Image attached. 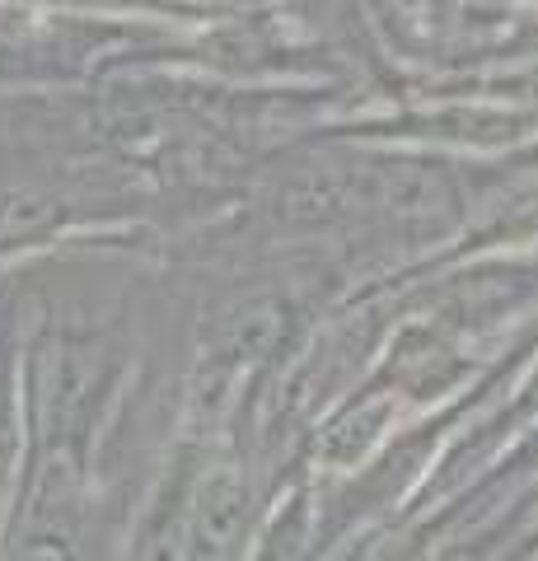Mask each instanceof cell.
Here are the masks:
<instances>
[{"label": "cell", "mask_w": 538, "mask_h": 561, "mask_svg": "<svg viewBox=\"0 0 538 561\" xmlns=\"http://www.w3.org/2000/svg\"><path fill=\"white\" fill-rule=\"evenodd\" d=\"M244 529V482L234 472H216L197 496V542L202 552H225Z\"/></svg>", "instance_id": "obj_1"}, {"label": "cell", "mask_w": 538, "mask_h": 561, "mask_svg": "<svg viewBox=\"0 0 538 561\" xmlns=\"http://www.w3.org/2000/svg\"><path fill=\"white\" fill-rule=\"evenodd\" d=\"M282 328H286V309L282 305H276V300L253 305V309L239 313V332H234L230 351H234V356H263V351L282 337Z\"/></svg>", "instance_id": "obj_3"}, {"label": "cell", "mask_w": 538, "mask_h": 561, "mask_svg": "<svg viewBox=\"0 0 538 561\" xmlns=\"http://www.w3.org/2000/svg\"><path fill=\"white\" fill-rule=\"evenodd\" d=\"M179 538H183L179 511H164V515L146 529L141 548H136V557H131V561H179Z\"/></svg>", "instance_id": "obj_5"}, {"label": "cell", "mask_w": 538, "mask_h": 561, "mask_svg": "<svg viewBox=\"0 0 538 561\" xmlns=\"http://www.w3.org/2000/svg\"><path fill=\"white\" fill-rule=\"evenodd\" d=\"M342 210V187L337 183H319V179H305L286 192V216L295 220H323V216H337Z\"/></svg>", "instance_id": "obj_4"}, {"label": "cell", "mask_w": 538, "mask_h": 561, "mask_svg": "<svg viewBox=\"0 0 538 561\" xmlns=\"http://www.w3.org/2000/svg\"><path fill=\"white\" fill-rule=\"evenodd\" d=\"M51 210L47 202H5L0 206V239H28L38 234L43 225H51Z\"/></svg>", "instance_id": "obj_6"}, {"label": "cell", "mask_w": 538, "mask_h": 561, "mask_svg": "<svg viewBox=\"0 0 538 561\" xmlns=\"http://www.w3.org/2000/svg\"><path fill=\"white\" fill-rule=\"evenodd\" d=\"M529 534H538V501H534V511H529Z\"/></svg>", "instance_id": "obj_8"}, {"label": "cell", "mask_w": 538, "mask_h": 561, "mask_svg": "<svg viewBox=\"0 0 538 561\" xmlns=\"http://www.w3.org/2000/svg\"><path fill=\"white\" fill-rule=\"evenodd\" d=\"M10 561H76V538H71V524L57 519V515H33L28 529L14 542Z\"/></svg>", "instance_id": "obj_2"}, {"label": "cell", "mask_w": 538, "mask_h": 561, "mask_svg": "<svg viewBox=\"0 0 538 561\" xmlns=\"http://www.w3.org/2000/svg\"><path fill=\"white\" fill-rule=\"evenodd\" d=\"M10 468H14V402H10V370L0 360V496L10 486Z\"/></svg>", "instance_id": "obj_7"}]
</instances>
